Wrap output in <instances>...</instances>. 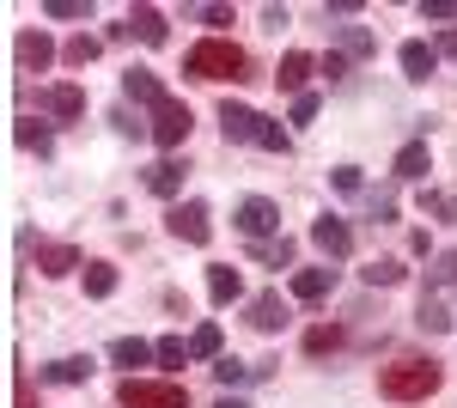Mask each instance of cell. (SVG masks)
<instances>
[{
    "label": "cell",
    "instance_id": "1",
    "mask_svg": "<svg viewBox=\"0 0 457 408\" xmlns=\"http://www.w3.org/2000/svg\"><path fill=\"white\" fill-rule=\"evenodd\" d=\"M439 390V366L433 360H396L378 372V396L385 403H427Z\"/></svg>",
    "mask_w": 457,
    "mask_h": 408
},
{
    "label": "cell",
    "instance_id": "2",
    "mask_svg": "<svg viewBox=\"0 0 457 408\" xmlns=\"http://www.w3.org/2000/svg\"><path fill=\"white\" fill-rule=\"evenodd\" d=\"M183 68L195 73V79H250V62H245V49L232 43V37H208V43H195L189 55H183Z\"/></svg>",
    "mask_w": 457,
    "mask_h": 408
},
{
    "label": "cell",
    "instance_id": "3",
    "mask_svg": "<svg viewBox=\"0 0 457 408\" xmlns=\"http://www.w3.org/2000/svg\"><path fill=\"white\" fill-rule=\"evenodd\" d=\"M122 408H189V390H183V384L129 378V384H122Z\"/></svg>",
    "mask_w": 457,
    "mask_h": 408
},
{
    "label": "cell",
    "instance_id": "4",
    "mask_svg": "<svg viewBox=\"0 0 457 408\" xmlns=\"http://www.w3.org/2000/svg\"><path fill=\"white\" fill-rule=\"evenodd\" d=\"M189 129H195V116H189V104L165 98L159 110H153V140H159V146H183V140H189Z\"/></svg>",
    "mask_w": 457,
    "mask_h": 408
},
{
    "label": "cell",
    "instance_id": "5",
    "mask_svg": "<svg viewBox=\"0 0 457 408\" xmlns=\"http://www.w3.org/2000/svg\"><path fill=\"white\" fill-rule=\"evenodd\" d=\"M171 232H177L183 244H208V238H213L208 207H202V202H177V207H171Z\"/></svg>",
    "mask_w": 457,
    "mask_h": 408
},
{
    "label": "cell",
    "instance_id": "6",
    "mask_svg": "<svg viewBox=\"0 0 457 408\" xmlns=\"http://www.w3.org/2000/svg\"><path fill=\"white\" fill-rule=\"evenodd\" d=\"M281 226V207L262 202V196H250V202H238V232H250V238H269Z\"/></svg>",
    "mask_w": 457,
    "mask_h": 408
},
{
    "label": "cell",
    "instance_id": "7",
    "mask_svg": "<svg viewBox=\"0 0 457 408\" xmlns=\"http://www.w3.org/2000/svg\"><path fill=\"white\" fill-rule=\"evenodd\" d=\"M37 104H43L49 116H62V122H79V116H86V92H79V86H49V92H37Z\"/></svg>",
    "mask_w": 457,
    "mask_h": 408
},
{
    "label": "cell",
    "instance_id": "8",
    "mask_svg": "<svg viewBox=\"0 0 457 408\" xmlns=\"http://www.w3.org/2000/svg\"><path fill=\"white\" fill-rule=\"evenodd\" d=\"M287 317H293V311H287L281 293H256V299H250V329H262V336H275Z\"/></svg>",
    "mask_w": 457,
    "mask_h": 408
},
{
    "label": "cell",
    "instance_id": "9",
    "mask_svg": "<svg viewBox=\"0 0 457 408\" xmlns=\"http://www.w3.org/2000/svg\"><path fill=\"white\" fill-rule=\"evenodd\" d=\"M312 244L323 250V256H348V250H353V232L342 226V220H329V213H323V220L312 226Z\"/></svg>",
    "mask_w": 457,
    "mask_h": 408
},
{
    "label": "cell",
    "instance_id": "10",
    "mask_svg": "<svg viewBox=\"0 0 457 408\" xmlns=\"http://www.w3.org/2000/svg\"><path fill=\"white\" fill-rule=\"evenodd\" d=\"M220 129H226V140H256L262 116H256V110H245V104H220Z\"/></svg>",
    "mask_w": 457,
    "mask_h": 408
},
{
    "label": "cell",
    "instance_id": "11",
    "mask_svg": "<svg viewBox=\"0 0 457 408\" xmlns=\"http://www.w3.org/2000/svg\"><path fill=\"white\" fill-rule=\"evenodd\" d=\"M122 92H129L135 104H153V110L165 104V86H159V73H146V68H129V73H122Z\"/></svg>",
    "mask_w": 457,
    "mask_h": 408
},
{
    "label": "cell",
    "instance_id": "12",
    "mask_svg": "<svg viewBox=\"0 0 457 408\" xmlns=\"http://www.w3.org/2000/svg\"><path fill=\"white\" fill-rule=\"evenodd\" d=\"M110 360L122 366V372H135V366H146V360H159V347L141 336H122V341H110Z\"/></svg>",
    "mask_w": 457,
    "mask_h": 408
},
{
    "label": "cell",
    "instance_id": "13",
    "mask_svg": "<svg viewBox=\"0 0 457 408\" xmlns=\"http://www.w3.org/2000/svg\"><path fill=\"white\" fill-rule=\"evenodd\" d=\"M329 287H336V269H299L293 274V299H305V305H317Z\"/></svg>",
    "mask_w": 457,
    "mask_h": 408
},
{
    "label": "cell",
    "instance_id": "14",
    "mask_svg": "<svg viewBox=\"0 0 457 408\" xmlns=\"http://www.w3.org/2000/svg\"><path fill=\"white\" fill-rule=\"evenodd\" d=\"M37 269L43 274H73L79 269V250H73V244H37Z\"/></svg>",
    "mask_w": 457,
    "mask_h": 408
},
{
    "label": "cell",
    "instance_id": "15",
    "mask_svg": "<svg viewBox=\"0 0 457 408\" xmlns=\"http://www.w3.org/2000/svg\"><path fill=\"white\" fill-rule=\"evenodd\" d=\"M49 62H55V43H49L43 31L19 37V68H49Z\"/></svg>",
    "mask_w": 457,
    "mask_h": 408
},
{
    "label": "cell",
    "instance_id": "16",
    "mask_svg": "<svg viewBox=\"0 0 457 408\" xmlns=\"http://www.w3.org/2000/svg\"><path fill=\"white\" fill-rule=\"evenodd\" d=\"M129 31L141 37V43H153V49H159V43H165V12H159V6H135Z\"/></svg>",
    "mask_w": 457,
    "mask_h": 408
},
{
    "label": "cell",
    "instance_id": "17",
    "mask_svg": "<svg viewBox=\"0 0 457 408\" xmlns=\"http://www.w3.org/2000/svg\"><path fill=\"white\" fill-rule=\"evenodd\" d=\"M146 189H153L159 202H171L177 189H183V165H171V159H165V165H153V171H146Z\"/></svg>",
    "mask_w": 457,
    "mask_h": 408
},
{
    "label": "cell",
    "instance_id": "18",
    "mask_svg": "<svg viewBox=\"0 0 457 408\" xmlns=\"http://www.w3.org/2000/svg\"><path fill=\"white\" fill-rule=\"evenodd\" d=\"M275 79H281V92H299V86L312 79V55H305V49H293L281 68H275Z\"/></svg>",
    "mask_w": 457,
    "mask_h": 408
},
{
    "label": "cell",
    "instance_id": "19",
    "mask_svg": "<svg viewBox=\"0 0 457 408\" xmlns=\"http://www.w3.org/2000/svg\"><path fill=\"white\" fill-rule=\"evenodd\" d=\"M208 293H213V305H232V299L245 293V280H238V269H208Z\"/></svg>",
    "mask_w": 457,
    "mask_h": 408
},
{
    "label": "cell",
    "instance_id": "20",
    "mask_svg": "<svg viewBox=\"0 0 457 408\" xmlns=\"http://www.w3.org/2000/svg\"><path fill=\"white\" fill-rule=\"evenodd\" d=\"M433 62H439V49H427V43H403V73H409V79H427Z\"/></svg>",
    "mask_w": 457,
    "mask_h": 408
},
{
    "label": "cell",
    "instance_id": "21",
    "mask_svg": "<svg viewBox=\"0 0 457 408\" xmlns=\"http://www.w3.org/2000/svg\"><path fill=\"white\" fill-rule=\"evenodd\" d=\"M427 165H433V159H427V140H409V146L396 153V177H427Z\"/></svg>",
    "mask_w": 457,
    "mask_h": 408
},
{
    "label": "cell",
    "instance_id": "22",
    "mask_svg": "<svg viewBox=\"0 0 457 408\" xmlns=\"http://www.w3.org/2000/svg\"><path fill=\"white\" fill-rule=\"evenodd\" d=\"M86 293H92V299H110V293H116V269H110V262H86Z\"/></svg>",
    "mask_w": 457,
    "mask_h": 408
},
{
    "label": "cell",
    "instance_id": "23",
    "mask_svg": "<svg viewBox=\"0 0 457 408\" xmlns=\"http://www.w3.org/2000/svg\"><path fill=\"white\" fill-rule=\"evenodd\" d=\"M43 378H49V384H86V378H92V360H55Z\"/></svg>",
    "mask_w": 457,
    "mask_h": 408
},
{
    "label": "cell",
    "instance_id": "24",
    "mask_svg": "<svg viewBox=\"0 0 457 408\" xmlns=\"http://www.w3.org/2000/svg\"><path fill=\"white\" fill-rule=\"evenodd\" d=\"M189 354H195V360H213V354H220V323H202V329L189 336Z\"/></svg>",
    "mask_w": 457,
    "mask_h": 408
},
{
    "label": "cell",
    "instance_id": "25",
    "mask_svg": "<svg viewBox=\"0 0 457 408\" xmlns=\"http://www.w3.org/2000/svg\"><path fill=\"white\" fill-rule=\"evenodd\" d=\"M62 62H68V68H86V62H98V37H73L68 49H62Z\"/></svg>",
    "mask_w": 457,
    "mask_h": 408
},
{
    "label": "cell",
    "instance_id": "26",
    "mask_svg": "<svg viewBox=\"0 0 457 408\" xmlns=\"http://www.w3.org/2000/svg\"><path fill=\"white\" fill-rule=\"evenodd\" d=\"M256 146H262V153H287L293 140H287L281 122H269V116H262V129H256Z\"/></svg>",
    "mask_w": 457,
    "mask_h": 408
},
{
    "label": "cell",
    "instance_id": "27",
    "mask_svg": "<svg viewBox=\"0 0 457 408\" xmlns=\"http://www.w3.org/2000/svg\"><path fill=\"white\" fill-rule=\"evenodd\" d=\"M342 49H348V55H372L378 43H372V31H360V25H348V31H342Z\"/></svg>",
    "mask_w": 457,
    "mask_h": 408
},
{
    "label": "cell",
    "instance_id": "28",
    "mask_svg": "<svg viewBox=\"0 0 457 408\" xmlns=\"http://www.w3.org/2000/svg\"><path fill=\"white\" fill-rule=\"evenodd\" d=\"M19 146H31V153H49V129H43V122H19Z\"/></svg>",
    "mask_w": 457,
    "mask_h": 408
},
{
    "label": "cell",
    "instance_id": "29",
    "mask_svg": "<svg viewBox=\"0 0 457 408\" xmlns=\"http://www.w3.org/2000/svg\"><path fill=\"white\" fill-rule=\"evenodd\" d=\"M336 341H342V329H336V323H323V329H312V336H305V354H329Z\"/></svg>",
    "mask_w": 457,
    "mask_h": 408
},
{
    "label": "cell",
    "instance_id": "30",
    "mask_svg": "<svg viewBox=\"0 0 457 408\" xmlns=\"http://www.w3.org/2000/svg\"><path fill=\"white\" fill-rule=\"evenodd\" d=\"M366 280H372V287H396V280H403V262H372V269H366Z\"/></svg>",
    "mask_w": 457,
    "mask_h": 408
},
{
    "label": "cell",
    "instance_id": "31",
    "mask_svg": "<svg viewBox=\"0 0 457 408\" xmlns=\"http://www.w3.org/2000/svg\"><path fill=\"white\" fill-rule=\"evenodd\" d=\"M159 360H165V366H183V360H195V354H189V341L165 336V341H159Z\"/></svg>",
    "mask_w": 457,
    "mask_h": 408
},
{
    "label": "cell",
    "instance_id": "32",
    "mask_svg": "<svg viewBox=\"0 0 457 408\" xmlns=\"http://www.w3.org/2000/svg\"><path fill=\"white\" fill-rule=\"evenodd\" d=\"M256 256H262V262H275V269H287V262H293V238H275V244H262Z\"/></svg>",
    "mask_w": 457,
    "mask_h": 408
},
{
    "label": "cell",
    "instance_id": "33",
    "mask_svg": "<svg viewBox=\"0 0 457 408\" xmlns=\"http://www.w3.org/2000/svg\"><path fill=\"white\" fill-rule=\"evenodd\" d=\"M43 12H49V19H86L92 6H86V0H49Z\"/></svg>",
    "mask_w": 457,
    "mask_h": 408
},
{
    "label": "cell",
    "instance_id": "34",
    "mask_svg": "<svg viewBox=\"0 0 457 408\" xmlns=\"http://www.w3.org/2000/svg\"><path fill=\"white\" fill-rule=\"evenodd\" d=\"M250 372H256V366H238V360H220V366H213V378H220V384H245Z\"/></svg>",
    "mask_w": 457,
    "mask_h": 408
},
{
    "label": "cell",
    "instance_id": "35",
    "mask_svg": "<svg viewBox=\"0 0 457 408\" xmlns=\"http://www.w3.org/2000/svg\"><path fill=\"white\" fill-rule=\"evenodd\" d=\"M317 116V98L312 92H299V98H293V122H299V129H305V122H312Z\"/></svg>",
    "mask_w": 457,
    "mask_h": 408
},
{
    "label": "cell",
    "instance_id": "36",
    "mask_svg": "<svg viewBox=\"0 0 457 408\" xmlns=\"http://www.w3.org/2000/svg\"><path fill=\"white\" fill-rule=\"evenodd\" d=\"M445 323H452V317H445V305H421V329H433V336H439Z\"/></svg>",
    "mask_w": 457,
    "mask_h": 408
},
{
    "label": "cell",
    "instance_id": "37",
    "mask_svg": "<svg viewBox=\"0 0 457 408\" xmlns=\"http://www.w3.org/2000/svg\"><path fill=\"white\" fill-rule=\"evenodd\" d=\"M329 183H336V189H348V196H353V189H360V171H353V165H342V171H329Z\"/></svg>",
    "mask_w": 457,
    "mask_h": 408
},
{
    "label": "cell",
    "instance_id": "38",
    "mask_svg": "<svg viewBox=\"0 0 457 408\" xmlns=\"http://www.w3.org/2000/svg\"><path fill=\"white\" fill-rule=\"evenodd\" d=\"M421 207H433L439 220H452V213H457V202H452V196H421Z\"/></svg>",
    "mask_w": 457,
    "mask_h": 408
},
{
    "label": "cell",
    "instance_id": "39",
    "mask_svg": "<svg viewBox=\"0 0 457 408\" xmlns=\"http://www.w3.org/2000/svg\"><path fill=\"white\" fill-rule=\"evenodd\" d=\"M439 49H445V55L457 62V31H445V37H439Z\"/></svg>",
    "mask_w": 457,
    "mask_h": 408
},
{
    "label": "cell",
    "instance_id": "40",
    "mask_svg": "<svg viewBox=\"0 0 457 408\" xmlns=\"http://www.w3.org/2000/svg\"><path fill=\"white\" fill-rule=\"evenodd\" d=\"M213 408H245V403H238V396H220V403H213Z\"/></svg>",
    "mask_w": 457,
    "mask_h": 408
}]
</instances>
